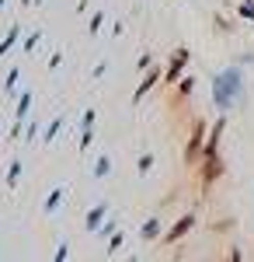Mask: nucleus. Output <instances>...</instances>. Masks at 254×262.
Masks as SVG:
<instances>
[{"mask_svg": "<svg viewBox=\"0 0 254 262\" xmlns=\"http://www.w3.org/2000/svg\"><path fill=\"white\" fill-rule=\"evenodd\" d=\"M185 63H188V49H177V53H174V63L167 67V74H164V77H167V81H177V74L185 70Z\"/></svg>", "mask_w": 254, "mask_h": 262, "instance_id": "4", "label": "nucleus"}, {"mask_svg": "<svg viewBox=\"0 0 254 262\" xmlns=\"http://www.w3.org/2000/svg\"><path fill=\"white\" fill-rule=\"evenodd\" d=\"M198 150H202V122H195V133H192V140H188V150H185V158H188V161H195Z\"/></svg>", "mask_w": 254, "mask_h": 262, "instance_id": "5", "label": "nucleus"}, {"mask_svg": "<svg viewBox=\"0 0 254 262\" xmlns=\"http://www.w3.org/2000/svg\"><path fill=\"white\" fill-rule=\"evenodd\" d=\"M240 18L254 21V4H251V0H247V4H240Z\"/></svg>", "mask_w": 254, "mask_h": 262, "instance_id": "9", "label": "nucleus"}, {"mask_svg": "<svg viewBox=\"0 0 254 262\" xmlns=\"http://www.w3.org/2000/svg\"><path fill=\"white\" fill-rule=\"evenodd\" d=\"M59 200H63V192H59V189H56V192L49 196V203H45V210H56V206H59Z\"/></svg>", "mask_w": 254, "mask_h": 262, "instance_id": "12", "label": "nucleus"}, {"mask_svg": "<svg viewBox=\"0 0 254 262\" xmlns=\"http://www.w3.org/2000/svg\"><path fill=\"white\" fill-rule=\"evenodd\" d=\"M150 168H154V154H143L139 158V171H150Z\"/></svg>", "mask_w": 254, "mask_h": 262, "instance_id": "11", "label": "nucleus"}, {"mask_svg": "<svg viewBox=\"0 0 254 262\" xmlns=\"http://www.w3.org/2000/svg\"><path fill=\"white\" fill-rule=\"evenodd\" d=\"M223 175V164H219V158H216V150L213 154H206V168H202V182L206 185H213L216 179Z\"/></svg>", "mask_w": 254, "mask_h": 262, "instance_id": "2", "label": "nucleus"}, {"mask_svg": "<svg viewBox=\"0 0 254 262\" xmlns=\"http://www.w3.org/2000/svg\"><path fill=\"white\" fill-rule=\"evenodd\" d=\"M192 88H195V77H185L181 81V95H192Z\"/></svg>", "mask_w": 254, "mask_h": 262, "instance_id": "13", "label": "nucleus"}, {"mask_svg": "<svg viewBox=\"0 0 254 262\" xmlns=\"http://www.w3.org/2000/svg\"><path fill=\"white\" fill-rule=\"evenodd\" d=\"M94 175H98V179H105V175H108V158H101V161L94 164Z\"/></svg>", "mask_w": 254, "mask_h": 262, "instance_id": "10", "label": "nucleus"}, {"mask_svg": "<svg viewBox=\"0 0 254 262\" xmlns=\"http://www.w3.org/2000/svg\"><path fill=\"white\" fill-rule=\"evenodd\" d=\"M240 98H244V70H240V67H226V70H219L216 81H213L216 108H234Z\"/></svg>", "mask_w": 254, "mask_h": 262, "instance_id": "1", "label": "nucleus"}, {"mask_svg": "<svg viewBox=\"0 0 254 262\" xmlns=\"http://www.w3.org/2000/svg\"><path fill=\"white\" fill-rule=\"evenodd\" d=\"M105 213H108V203H98V206L87 213V231H98L101 221H105Z\"/></svg>", "mask_w": 254, "mask_h": 262, "instance_id": "6", "label": "nucleus"}, {"mask_svg": "<svg viewBox=\"0 0 254 262\" xmlns=\"http://www.w3.org/2000/svg\"><path fill=\"white\" fill-rule=\"evenodd\" d=\"M192 227H195V217H192V213H185V217H181V221H177L174 227L167 231V242H171V245H174V242H181V238H185V234H188Z\"/></svg>", "mask_w": 254, "mask_h": 262, "instance_id": "3", "label": "nucleus"}, {"mask_svg": "<svg viewBox=\"0 0 254 262\" xmlns=\"http://www.w3.org/2000/svg\"><path fill=\"white\" fill-rule=\"evenodd\" d=\"M160 234V224L157 221H146V227H143V238H157Z\"/></svg>", "mask_w": 254, "mask_h": 262, "instance_id": "8", "label": "nucleus"}, {"mask_svg": "<svg viewBox=\"0 0 254 262\" xmlns=\"http://www.w3.org/2000/svg\"><path fill=\"white\" fill-rule=\"evenodd\" d=\"M157 81H160V74H157V70H150V74H146V81H143V84L136 88V95H133V101H139V98H143V95H146V91H150V88H154Z\"/></svg>", "mask_w": 254, "mask_h": 262, "instance_id": "7", "label": "nucleus"}, {"mask_svg": "<svg viewBox=\"0 0 254 262\" xmlns=\"http://www.w3.org/2000/svg\"><path fill=\"white\" fill-rule=\"evenodd\" d=\"M122 242H125V238H122V234H115V238H112V245H108V252H118V248H122Z\"/></svg>", "mask_w": 254, "mask_h": 262, "instance_id": "14", "label": "nucleus"}]
</instances>
